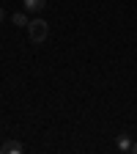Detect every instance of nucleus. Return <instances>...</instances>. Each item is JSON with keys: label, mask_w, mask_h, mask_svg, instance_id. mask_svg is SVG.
Segmentation results:
<instances>
[{"label": "nucleus", "mask_w": 137, "mask_h": 154, "mask_svg": "<svg viewBox=\"0 0 137 154\" xmlns=\"http://www.w3.org/2000/svg\"><path fill=\"white\" fill-rule=\"evenodd\" d=\"M28 36L33 44H44L47 36H49V25L44 22V19H30L28 22Z\"/></svg>", "instance_id": "1"}, {"label": "nucleus", "mask_w": 137, "mask_h": 154, "mask_svg": "<svg viewBox=\"0 0 137 154\" xmlns=\"http://www.w3.org/2000/svg\"><path fill=\"white\" fill-rule=\"evenodd\" d=\"M0 151H3V154H22L25 146L19 143V140H6L3 146H0Z\"/></svg>", "instance_id": "2"}, {"label": "nucleus", "mask_w": 137, "mask_h": 154, "mask_svg": "<svg viewBox=\"0 0 137 154\" xmlns=\"http://www.w3.org/2000/svg\"><path fill=\"white\" fill-rule=\"evenodd\" d=\"M47 8V0H25V11L28 14H38Z\"/></svg>", "instance_id": "3"}, {"label": "nucleus", "mask_w": 137, "mask_h": 154, "mask_svg": "<svg viewBox=\"0 0 137 154\" xmlns=\"http://www.w3.org/2000/svg\"><path fill=\"white\" fill-rule=\"evenodd\" d=\"M11 22L16 25V28H28V11H16V14H11Z\"/></svg>", "instance_id": "4"}, {"label": "nucleus", "mask_w": 137, "mask_h": 154, "mask_svg": "<svg viewBox=\"0 0 137 154\" xmlns=\"http://www.w3.org/2000/svg\"><path fill=\"white\" fill-rule=\"evenodd\" d=\"M132 138H129V135L124 132V135H118V151H132Z\"/></svg>", "instance_id": "5"}, {"label": "nucleus", "mask_w": 137, "mask_h": 154, "mask_svg": "<svg viewBox=\"0 0 137 154\" xmlns=\"http://www.w3.org/2000/svg\"><path fill=\"white\" fill-rule=\"evenodd\" d=\"M3 19H6V11H3V8H0V22H3Z\"/></svg>", "instance_id": "6"}, {"label": "nucleus", "mask_w": 137, "mask_h": 154, "mask_svg": "<svg viewBox=\"0 0 137 154\" xmlns=\"http://www.w3.org/2000/svg\"><path fill=\"white\" fill-rule=\"evenodd\" d=\"M132 151H134V154H137V143H134V146H132Z\"/></svg>", "instance_id": "7"}]
</instances>
